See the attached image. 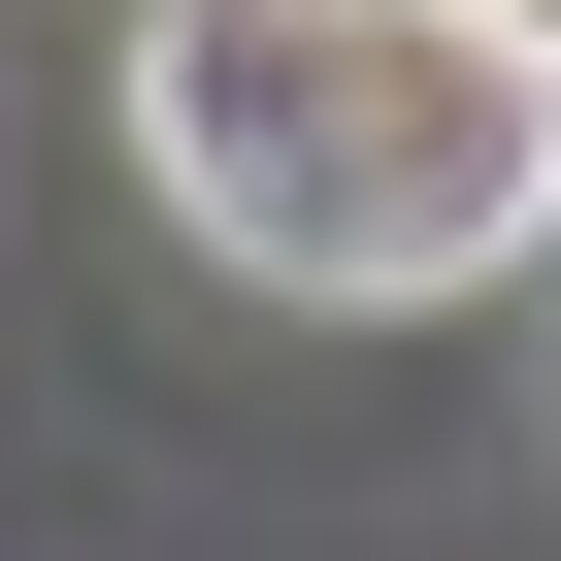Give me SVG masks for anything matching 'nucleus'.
Segmentation results:
<instances>
[{
	"mask_svg": "<svg viewBox=\"0 0 561 561\" xmlns=\"http://www.w3.org/2000/svg\"><path fill=\"white\" fill-rule=\"evenodd\" d=\"M133 165L231 264H298V298H462V264L561 231V100L462 0H397V34H331V0H165L133 34Z\"/></svg>",
	"mask_w": 561,
	"mask_h": 561,
	"instance_id": "obj_1",
	"label": "nucleus"
},
{
	"mask_svg": "<svg viewBox=\"0 0 561 561\" xmlns=\"http://www.w3.org/2000/svg\"><path fill=\"white\" fill-rule=\"evenodd\" d=\"M331 34H397V0H331Z\"/></svg>",
	"mask_w": 561,
	"mask_h": 561,
	"instance_id": "obj_3",
	"label": "nucleus"
},
{
	"mask_svg": "<svg viewBox=\"0 0 561 561\" xmlns=\"http://www.w3.org/2000/svg\"><path fill=\"white\" fill-rule=\"evenodd\" d=\"M462 34H495V67H528V100H561V0H462Z\"/></svg>",
	"mask_w": 561,
	"mask_h": 561,
	"instance_id": "obj_2",
	"label": "nucleus"
}]
</instances>
